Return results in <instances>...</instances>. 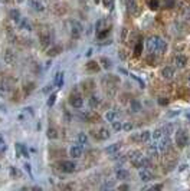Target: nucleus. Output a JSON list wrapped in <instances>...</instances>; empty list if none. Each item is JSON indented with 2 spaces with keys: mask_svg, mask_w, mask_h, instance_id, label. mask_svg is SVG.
I'll return each mask as SVG.
<instances>
[{
  "mask_svg": "<svg viewBox=\"0 0 190 191\" xmlns=\"http://www.w3.org/2000/svg\"><path fill=\"white\" fill-rule=\"evenodd\" d=\"M69 103H71L74 108H81L82 105H84V98H82L81 95H71Z\"/></svg>",
  "mask_w": 190,
  "mask_h": 191,
  "instance_id": "nucleus-7",
  "label": "nucleus"
},
{
  "mask_svg": "<svg viewBox=\"0 0 190 191\" xmlns=\"http://www.w3.org/2000/svg\"><path fill=\"white\" fill-rule=\"evenodd\" d=\"M62 51V47L61 46H53V47H49L48 49V55L49 56H56L59 52Z\"/></svg>",
  "mask_w": 190,
  "mask_h": 191,
  "instance_id": "nucleus-29",
  "label": "nucleus"
},
{
  "mask_svg": "<svg viewBox=\"0 0 190 191\" xmlns=\"http://www.w3.org/2000/svg\"><path fill=\"white\" fill-rule=\"evenodd\" d=\"M111 124H112V128H114V131H117V132L123 129V125H121V122H118V119H117V121H114V122H111Z\"/></svg>",
  "mask_w": 190,
  "mask_h": 191,
  "instance_id": "nucleus-39",
  "label": "nucleus"
},
{
  "mask_svg": "<svg viewBox=\"0 0 190 191\" xmlns=\"http://www.w3.org/2000/svg\"><path fill=\"white\" fill-rule=\"evenodd\" d=\"M140 155H141L140 151H131V152H128V158L134 159V158H137V157H140Z\"/></svg>",
  "mask_w": 190,
  "mask_h": 191,
  "instance_id": "nucleus-41",
  "label": "nucleus"
},
{
  "mask_svg": "<svg viewBox=\"0 0 190 191\" xmlns=\"http://www.w3.org/2000/svg\"><path fill=\"white\" fill-rule=\"evenodd\" d=\"M162 76L164 78V79H167V81L173 79V76H174V69H173V68H170V66L163 68V69H162Z\"/></svg>",
  "mask_w": 190,
  "mask_h": 191,
  "instance_id": "nucleus-13",
  "label": "nucleus"
},
{
  "mask_svg": "<svg viewBox=\"0 0 190 191\" xmlns=\"http://www.w3.org/2000/svg\"><path fill=\"white\" fill-rule=\"evenodd\" d=\"M111 187H114V182H108V184L102 185V188H111Z\"/></svg>",
  "mask_w": 190,
  "mask_h": 191,
  "instance_id": "nucleus-51",
  "label": "nucleus"
},
{
  "mask_svg": "<svg viewBox=\"0 0 190 191\" xmlns=\"http://www.w3.org/2000/svg\"><path fill=\"white\" fill-rule=\"evenodd\" d=\"M101 63L104 66V69H109L111 68V61L107 59V58H101Z\"/></svg>",
  "mask_w": 190,
  "mask_h": 191,
  "instance_id": "nucleus-38",
  "label": "nucleus"
},
{
  "mask_svg": "<svg viewBox=\"0 0 190 191\" xmlns=\"http://www.w3.org/2000/svg\"><path fill=\"white\" fill-rule=\"evenodd\" d=\"M181 16H183L184 20H190V5H187V6L183 7V10H181Z\"/></svg>",
  "mask_w": 190,
  "mask_h": 191,
  "instance_id": "nucleus-30",
  "label": "nucleus"
},
{
  "mask_svg": "<svg viewBox=\"0 0 190 191\" xmlns=\"http://www.w3.org/2000/svg\"><path fill=\"white\" fill-rule=\"evenodd\" d=\"M78 142H79V144H86V142H88V135H86V134H84V132H79V134H78Z\"/></svg>",
  "mask_w": 190,
  "mask_h": 191,
  "instance_id": "nucleus-34",
  "label": "nucleus"
},
{
  "mask_svg": "<svg viewBox=\"0 0 190 191\" xmlns=\"http://www.w3.org/2000/svg\"><path fill=\"white\" fill-rule=\"evenodd\" d=\"M179 114H180L179 111H176V112H170V114H169V117H174V115H179Z\"/></svg>",
  "mask_w": 190,
  "mask_h": 191,
  "instance_id": "nucleus-53",
  "label": "nucleus"
},
{
  "mask_svg": "<svg viewBox=\"0 0 190 191\" xmlns=\"http://www.w3.org/2000/svg\"><path fill=\"white\" fill-rule=\"evenodd\" d=\"M157 145V148H158V151L160 152H166L167 149L170 148V145H171V141H170V137H167V135H163V138H160V142Z\"/></svg>",
  "mask_w": 190,
  "mask_h": 191,
  "instance_id": "nucleus-2",
  "label": "nucleus"
},
{
  "mask_svg": "<svg viewBox=\"0 0 190 191\" xmlns=\"http://www.w3.org/2000/svg\"><path fill=\"white\" fill-rule=\"evenodd\" d=\"M102 2H104L105 7H111L112 6V0H102Z\"/></svg>",
  "mask_w": 190,
  "mask_h": 191,
  "instance_id": "nucleus-49",
  "label": "nucleus"
},
{
  "mask_svg": "<svg viewBox=\"0 0 190 191\" xmlns=\"http://www.w3.org/2000/svg\"><path fill=\"white\" fill-rule=\"evenodd\" d=\"M46 135L49 140H55V138H58V131L55 129V128H49L46 132Z\"/></svg>",
  "mask_w": 190,
  "mask_h": 191,
  "instance_id": "nucleus-33",
  "label": "nucleus"
},
{
  "mask_svg": "<svg viewBox=\"0 0 190 191\" xmlns=\"http://www.w3.org/2000/svg\"><path fill=\"white\" fill-rule=\"evenodd\" d=\"M82 152H84L82 145H72L71 149H69V155H71L72 158H81Z\"/></svg>",
  "mask_w": 190,
  "mask_h": 191,
  "instance_id": "nucleus-6",
  "label": "nucleus"
},
{
  "mask_svg": "<svg viewBox=\"0 0 190 191\" xmlns=\"http://www.w3.org/2000/svg\"><path fill=\"white\" fill-rule=\"evenodd\" d=\"M162 131H163V135L170 137L171 134H174V125H173L171 122H169V124H166V125L163 126Z\"/></svg>",
  "mask_w": 190,
  "mask_h": 191,
  "instance_id": "nucleus-16",
  "label": "nucleus"
},
{
  "mask_svg": "<svg viewBox=\"0 0 190 191\" xmlns=\"http://www.w3.org/2000/svg\"><path fill=\"white\" fill-rule=\"evenodd\" d=\"M124 3H125L130 13H137V3H135V0H124Z\"/></svg>",
  "mask_w": 190,
  "mask_h": 191,
  "instance_id": "nucleus-15",
  "label": "nucleus"
},
{
  "mask_svg": "<svg viewBox=\"0 0 190 191\" xmlns=\"http://www.w3.org/2000/svg\"><path fill=\"white\" fill-rule=\"evenodd\" d=\"M131 163H133V165L135 168H138V170H141V168H146L148 165V159L146 158V157H142V155H140V157H137V158L131 159Z\"/></svg>",
  "mask_w": 190,
  "mask_h": 191,
  "instance_id": "nucleus-3",
  "label": "nucleus"
},
{
  "mask_svg": "<svg viewBox=\"0 0 190 191\" xmlns=\"http://www.w3.org/2000/svg\"><path fill=\"white\" fill-rule=\"evenodd\" d=\"M100 105V98L98 96H95V95H92L89 98V107L91 108H97Z\"/></svg>",
  "mask_w": 190,
  "mask_h": 191,
  "instance_id": "nucleus-32",
  "label": "nucleus"
},
{
  "mask_svg": "<svg viewBox=\"0 0 190 191\" xmlns=\"http://www.w3.org/2000/svg\"><path fill=\"white\" fill-rule=\"evenodd\" d=\"M130 76H131L133 79H135V81H137L138 84H140V86H142V88H144V82H142L141 79H138V78H137V76H135V75H134V73H130Z\"/></svg>",
  "mask_w": 190,
  "mask_h": 191,
  "instance_id": "nucleus-45",
  "label": "nucleus"
},
{
  "mask_svg": "<svg viewBox=\"0 0 190 191\" xmlns=\"http://www.w3.org/2000/svg\"><path fill=\"white\" fill-rule=\"evenodd\" d=\"M14 61H16V56H14L13 52L10 51V49L9 51H6V53H5V62L6 63H9L10 65V63H13Z\"/></svg>",
  "mask_w": 190,
  "mask_h": 191,
  "instance_id": "nucleus-24",
  "label": "nucleus"
},
{
  "mask_svg": "<svg viewBox=\"0 0 190 191\" xmlns=\"http://www.w3.org/2000/svg\"><path fill=\"white\" fill-rule=\"evenodd\" d=\"M158 103H160V105H167L169 101H167V98H160L158 99Z\"/></svg>",
  "mask_w": 190,
  "mask_h": 191,
  "instance_id": "nucleus-47",
  "label": "nucleus"
},
{
  "mask_svg": "<svg viewBox=\"0 0 190 191\" xmlns=\"http://www.w3.org/2000/svg\"><path fill=\"white\" fill-rule=\"evenodd\" d=\"M130 105H131V111H133V112H140V111H141V103L138 102V101H135V99L131 101Z\"/></svg>",
  "mask_w": 190,
  "mask_h": 191,
  "instance_id": "nucleus-31",
  "label": "nucleus"
},
{
  "mask_svg": "<svg viewBox=\"0 0 190 191\" xmlns=\"http://www.w3.org/2000/svg\"><path fill=\"white\" fill-rule=\"evenodd\" d=\"M147 188H150V190H162L163 185L162 184H153V185H150V187H146V190H147Z\"/></svg>",
  "mask_w": 190,
  "mask_h": 191,
  "instance_id": "nucleus-43",
  "label": "nucleus"
},
{
  "mask_svg": "<svg viewBox=\"0 0 190 191\" xmlns=\"http://www.w3.org/2000/svg\"><path fill=\"white\" fill-rule=\"evenodd\" d=\"M167 51V42L158 36V43H157V53H164Z\"/></svg>",
  "mask_w": 190,
  "mask_h": 191,
  "instance_id": "nucleus-14",
  "label": "nucleus"
},
{
  "mask_svg": "<svg viewBox=\"0 0 190 191\" xmlns=\"http://www.w3.org/2000/svg\"><path fill=\"white\" fill-rule=\"evenodd\" d=\"M118 190H128V185H125V184H124V185H120Z\"/></svg>",
  "mask_w": 190,
  "mask_h": 191,
  "instance_id": "nucleus-52",
  "label": "nucleus"
},
{
  "mask_svg": "<svg viewBox=\"0 0 190 191\" xmlns=\"http://www.w3.org/2000/svg\"><path fill=\"white\" fill-rule=\"evenodd\" d=\"M118 112L117 111H108L107 114H105V119L108 122H114V121H117L118 119Z\"/></svg>",
  "mask_w": 190,
  "mask_h": 191,
  "instance_id": "nucleus-20",
  "label": "nucleus"
},
{
  "mask_svg": "<svg viewBox=\"0 0 190 191\" xmlns=\"http://www.w3.org/2000/svg\"><path fill=\"white\" fill-rule=\"evenodd\" d=\"M94 135H97V138H98V140L104 141V140H108L111 134H109L108 128H104V126H102V128H100V131H98L97 134H94Z\"/></svg>",
  "mask_w": 190,
  "mask_h": 191,
  "instance_id": "nucleus-12",
  "label": "nucleus"
},
{
  "mask_svg": "<svg viewBox=\"0 0 190 191\" xmlns=\"http://www.w3.org/2000/svg\"><path fill=\"white\" fill-rule=\"evenodd\" d=\"M189 85H190V76H189Z\"/></svg>",
  "mask_w": 190,
  "mask_h": 191,
  "instance_id": "nucleus-54",
  "label": "nucleus"
},
{
  "mask_svg": "<svg viewBox=\"0 0 190 191\" xmlns=\"http://www.w3.org/2000/svg\"><path fill=\"white\" fill-rule=\"evenodd\" d=\"M141 51H142V45L141 43H137V46H135V49H134V55H140L141 53Z\"/></svg>",
  "mask_w": 190,
  "mask_h": 191,
  "instance_id": "nucleus-42",
  "label": "nucleus"
},
{
  "mask_svg": "<svg viewBox=\"0 0 190 191\" xmlns=\"http://www.w3.org/2000/svg\"><path fill=\"white\" fill-rule=\"evenodd\" d=\"M176 144L179 148H184V147H187L189 145V134L186 132L184 129H177L176 131Z\"/></svg>",
  "mask_w": 190,
  "mask_h": 191,
  "instance_id": "nucleus-1",
  "label": "nucleus"
},
{
  "mask_svg": "<svg viewBox=\"0 0 190 191\" xmlns=\"http://www.w3.org/2000/svg\"><path fill=\"white\" fill-rule=\"evenodd\" d=\"M121 148V144H111V145H108L107 148H105V152L107 154H115V152H118V149Z\"/></svg>",
  "mask_w": 190,
  "mask_h": 191,
  "instance_id": "nucleus-21",
  "label": "nucleus"
},
{
  "mask_svg": "<svg viewBox=\"0 0 190 191\" xmlns=\"http://www.w3.org/2000/svg\"><path fill=\"white\" fill-rule=\"evenodd\" d=\"M52 89H53V84H51V85H48V86H45L43 92L46 93V92H49V91H52Z\"/></svg>",
  "mask_w": 190,
  "mask_h": 191,
  "instance_id": "nucleus-48",
  "label": "nucleus"
},
{
  "mask_svg": "<svg viewBox=\"0 0 190 191\" xmlns=\"http://www.w3.org/2000/svg\"><path fill=\"white\" fill-rule=\"evenodd\" d=\"M29 3H30V6H32L35 10H38V12H43V10H45V6H43V3L40 0H29Z\"/></svg>",
  "mask_w": 190,
  "mask_h": 191,
  "instance_id": "nucleus-17",
  "label": "nucleus"
},
{
  "mask_svg": "<svg viewBox=\"0 0 190 191\" xmlns=\"http://www.w3.org/2000/svg\"><path fill=\"white\" fill-rule=\"evenodd\" d=\"M25 168H26V171L29 173V175L32 177V168H30V165H29V164H25Z\"/></svg>",
  "mask_w": 190,
  "mask_h": 191,
  "instance_id": "nucleus-50",
  "label": "nucleus"
},
{
  "mask_svg": "<svg viewBox=\"0 0 190 191\" xmlns=\"http://www.w3.org/2000/svg\"><path fill=\"white\" fill-rule=\"evenodd\" d=\"M138 177H140V180L144 182H148L153 180V174L148 171V170H146V168H141L140 170V173H138Z\"/></svg>",
  "mask_w": 190,
  "mask_h": 191,
  "instance_id": "nucleus-11",
  "label": "nucleus"
},
{
  "mask_svg": "<svg viewBox=\"0 0 190 191\" xmlns=\"http://www.w3.org/2000/svg\"><path fill=\"white\" fill-rule=\"evenodd\" d=\"M55 101H56V93H52L51 96H49V99H48V107H52L53 103H55Z\"/></svg>",
  "mask_w": 190,
  "mask_h": 191,
  "instance_id": "nucleus-40",
  "label": "nucleus"
},
{
  "mask_svg": "<svg viewBox=\"0 0 190 191\" xmlns=\"http://www.w3.org/2000/svg\"><path fill=\"white\" fill-rule=\"evenodd\" d=\"M158 6H160L158 0H148V7L151 10H157L158 9Z\"/></svg>",
  "mask_w": 190,
  "mask_h": 191,
  "instance_id": "nucleus-36",
  "label": "nucleus"
},
{
  "mask_svg": "<svg viewBox=\"0 0 190 191\" xmlns=\"http://www.w3.org/2000/svg\"><path fill=\"white\" fill-rule=\"evenodd\" d=\"M20 29H23V30H26V32H32V24L29 23L28 19H20Z\"/></svg>",
  "mask_w": 190,
  "mask_h": 191,
  "instance_id": "nucleus-23",
  "label": "nucleus"
},
{
  "mask_svg": "<svg viewBox=\"0 0 190 191\" xmlns=\"http://www.w3.org/2000/svg\"><path fill=\"white\" fill-rule=\"evenodd\" d=\"M81 33H82V26L79 23L74 22V23L71 24V36L74 37V39H78V37L81 36Z\"/></svg>",
  "mask_w": 190,
  "mask_h": 191,
  "instance_id": "nucleus-9",
  "label": "nucleus"
},
{
  "mask_svg": "<svg viewBox=\"0 0 190 191\" xmlns=\"http://www.w3.org/2000/svg\"><path fill=\"white\" fill-rule=\"evenodd\" d=\"M95 29H97V32H101V30H105L107 29V19H100L97 24H95Z\"/></svg>",
  "mask_w": 190,
  "mask_h": 191,
  "instance_id": "nucleus-27",
  "label": "nucleus"
},
{
  "mask_svg": "<svg viewBox=\"0 0 190 191\" xmlns=\"http://www.w3.org/2000/svg\"><path fill=\"white\" fill-rule=\"evenodd\" d=\"M151 137H153V140H160V138H162V137H163V131H162V128H160V129H156V131H153Z\"/></svg>",
  "mask_w": 190,
  "mask_h": 191,
  "instance_id": "nucleus-37",
  "label": "nucleus"
},
{
  "mask_svg": "<svg viewBox=\"0 0 190 191\" xmlns=\"http://www.w3.org/2000/svg\"><path fill=\"white\" fill-rule=\"evenodd\" d=\"M53 85L58 86V88H61L62 85H63V72H58V73L55 75V82H53Z\"/></svg>",
  "mask_w": 190,
  "mask_h": 191,
  "instance_id": "nucleus-25",
  "label": "nucleus"
},
{
  "mask_svg": "<svg viewBox=\"0 0 190 191\" xmlns=\"http://www.w3.org/2000/svg\"><path fill=\"white\" fill-rule=\"evenodd\" d=\"M76 165L72 161H62L61 163V170L63 173H74L75 171Z\"/></svg>",
  "mask_w": 190,
  "mask_h": 191,
  "instance_id": "nucleus-10",
  "label": "nucleus"
},
{
  "mask_svg": "<svg viewBox=\"0 0 190 191\" xmlns=\"http://www.w3.org/2000/svg\"><path fill=\"white\" fill-rule=\"evenodd\" d=\"M150 138H151V132H148V131H142L140 134L133 135V141H137V142H147Z\"/></svg>",
  "mask_w": 190,
  "mask_h": 191,
  "instance_id": "nucleus-4",
  "label": "nucleus"
},
{
  "mask_svg": "<svg viewBox=\"0 0 190 191\" xmlns=\"http://www.w3.org/2000/svg\"><path fill=\"white\" fill-rule=\"evenodd\" d=\"M123 128H124V129H125V131H131V129H133V128H134V125H133V124H131V122H125V124H124V125H123Z\"/></svg>",
  "mask_w": 190,
  "mask_h": 191,
  "instance_id": "nucleus-44",
  "label": "nucleus"
},
{
  "mask_svg": "<svg viewBox=\"0 0 190 191\" xmlns=\"http://www.w3.org/2000/svg\"><path fill=\"white\" fill-rule=\"evenodd\" d=\"M157 43H158V36H151L147 39V49L153 53H157Z\"/></svg>",
  "mask_w": 190,
  "mask_h": 191,
  "instance_id": "nucleus-5",
  "label": "nucleus"
},
{
  "mask_svg": "<svg viewBox=\"0 0 190 191\" xmlns=\"http://www.w3.org/2000/svg\"><path fill=\"white\" fill-rule=\"evenodd\" d=\"M158 148H157V145H150L147 148V154H148V157H157L158 155Z\"/></svg>",
  "mask_w": 190,
  "mask_h": 191,
  "instance_id": "nucleus-28",
  "label": "nucleus"
},
{
  "mask_svg": "<svg viewBox=\"0 0 190 191\" xmlns=\"http://www.w3.org/2000/svg\"><path fill=\"white\" fill-rule=\"evenodd\" d=\"M9 17L13 20V22H20V12L19 10H16V9H12L9 12Z\"/></svg>",
  "mask_w": 190,
  "mask_h": 191,
  "instance_id": "nucleus-26",
  "label": "nucleus"
},
{
  "mask_svg": "<svg viewBox=\"0 0 190 191\" xmlns=\"http://www.w3.org/2000/svg\"><path fill=\"white\" fill-rule=\"evenodd\" d=\"M128 177H130L128 171H125L123 168H120V170L115 171V178H117V180H127Z\"/></svg>",
  "mask_w": 190,
  "mask_h": 191,
  "instance_id": "nucleus-18",
  "label": "nucleus"
},
{
  "mask_svg": "<svg viewBox=\"0 0 190 191\" xmlns=\"http://www.w3.org/2000/svg\"><path fill=\"white\" fill-rule=\"evenodd\" d=\"M16 149H17V154H19V155H23V157H26V158L29 157L28 148H26V147H25L23 144H20V142H17V144H16Z\"/></svg>",
  "mask_w": 190,
  "mask_h": 191,
  "instance_id": "nucleus-22",
  "label": "nucleus"
},
{
  "mask_svg": "<svg viewBox=\"0 0 190 191\" xmlns=\"http://www.w3.org/2000/svg\"><path fill=\"white\" fill-rule=\"evenodd\" d=\"M51 43H52V37H51V35H49V33H48V35H42V36H40V45H42L43 47L51 46Z\"/></svg>",
  "mask_w": 190,
  "mask_h": 191,
  "instance_id": "nucleus-19",
  "label": "nucleus"
},
{
  "mask_svg": "<svg viewBox=\"0 0 190 191\" xmlns=\"http://www.w3.org/2000/svg\"><path fill=\"white\" fill-rule=\"evenodd\" d=\"M86 69H88V70H98V69H100V66H98V63H97V62L91 61V62H88Z\"/></svg>",
  "mask_w": 190,
  "mask_h": 191,
  "instance_id": "nucleus-35",
  "label": "nucleus"
},
{
  "mask_svg": "<svg viewBox=\"0 0 190 191\" xmlns=\"http://www.w3.org/2000/svg\"><path fill=\"white\" fill-rule=\"evenodd\" d=\"M0 142H2V140H0Z\"/></svg>",
  "mask_w": 190,
  "mask_h": 191,
  "instance_id": "nucleus-55",
  "label": "nucleus"
},
{
  "mask_svg": "<svg viewBox=\"0 0 190 191\" xmlns=\"http://www.w3.org/2000/svg\"><path fill=\"white\" fill-rule=\"evenodd\" d=\"M174 65H176V68H179V69L186 68V65H187V58H186L184 55H176L174 56Z\"/></svg>",
  "mask_w": 190,
  "mask_h": 191,
  "instance_id": "nucleus-8",
  "label": "nucleus"
},
{
  "mask_svg": "<svg viewBox=\"0 0 190 191\" xmlns=\"http://www.w3.org/2000/svg\"><path fill=\"white\" fill-rule=\"evenodd\" d=\"M10 175H16V177H19L20 174H19V171H17L14 167H10Z\"/></svg>",
  "mask_w": 190,
  "mask_h": 191,
  "instance_id": "nucleus-46",
  "label": "nucleus"
}]
</instances>
